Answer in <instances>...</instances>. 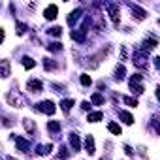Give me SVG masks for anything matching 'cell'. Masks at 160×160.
I'll return each mask as SVG.
<instances>
[{
    "mask_svg": "<svg viewBox=\"0 0 160 160\" xmlns=\"http://www.w3.org/2000/svg\"><path fill=\"white\" fill-rule=\"evenodd\" d=\"M156 98H158V100H160V87H158V89H156Z\"/></svg>",
    "mask_w": 160,
    "mask_h": 160,
    "instance_id": "cell-25",
    "label": "cell"
},
{
    "mask_svg": "<svg viewBox=\"0 0 160 160\" xmlns=\"http://www.w3.org/2000/svg\"><path fill=\"white\" fill-rule=\"evenodd\" d=\"M44 66H45V70H53V68H57V64L53 62L51 59H45L44 60Z\"/></svg>",
    "mask_w": 160,
    "mask_h": 160,
    "instance_id": "cell-12",
    "label": "cell"
},
{
    "mask_svg": "<svg viewBox=\"0 0 160 160\" xmlns=\"http://www.w3.org/2000/svg\"><path fill=\"white\" fill-rule=\"evenodd\" d=\"M85 149H87L89 155H94V140H92V136H87V140H85Z\"/></svg>",
    "mask_w": 160,
    "mask_h": 160,
    "instance_id": "cell-5",
    "label": "cell"
},
{
    "mask_svg": "<svg viewBox=\"0 0 160 160\" xmlns=\"http://www.w3.org/2000/svg\"><path fill=\"white\" fill-rule=\"evenodd\" d=\"M6 160H13V158H6Z\"/></svg>",
    "mask_w": 160,
    "mask_h": 160,
    "instance_id": "cell-26",
    "label": "cell"
},
{
    "mask_svg": "<svg viewBox=\"0 0 160 160\" xmlns=\"http://www.w3.org/2000/svg\"><path fill=\"white\" fill-rule=\"evenodd\" d=\"M15 145H17V149H19V151H27V149L30 147V143L25 140V137H21V136H15Z\"/></svg>",
    "mask_w": 160,
    "mask_h": 160,
    "instance_id": "cell-2",
    "label": "cell"
},
{
    "mask_svg": "<svg viewBox=\"0 0 160 160\" xmlns=\"http://www.w3.org/2000/svg\"><path fill=\"white\" fill-rule=\"evenodd\" d=\"M124 73H126L124 66H121V64H119V66L115 68V77H117V79H124Z\"/></svg>",
    "mask_w": 160,
    "mask_h": 160,
    "instance_id": "cell-8",
    "label": "cell"
},
{
    "mask_svg": "<svg viewBox=\"0 0 160 160\" xmlns=\"http://www.w3.org/2000/svg\"><path fill=\"white\" fill-rule=\"evenodd\" d=\"M49 130H51V132H57V130H60V123H57V121H51V123H49Z\"/></svg>",
    "mask_w": 160,
    "mask_h": 160,
    "instance_id": "cell-13",
    "label": "cell"
},
{
    "mask_svg": "<svg viewBox=\"0 0 160 160\" xmlns=\"http://www.w3.org/2000/svg\"><path fill=\"white\" fill-rule=\"evenodd\" d=\"M57 12H59V8L55 6V4H51L47 9H45V19H49V21H53L57 17Z\"/></svg>",
    "mask_w": 160,
    "mask_h": 160,
    "instance_id": "cell-3",
    "label": "cell"
},
{
    "mask_svg": "<svg viewBox=\"0 0 160 160\" xmlns=\"http://www.w3.org/2000/svg\"><path fill=\"white\" fill-rule=\"evenodd\" d=\"M102 111H96V113H89V121L91 123H98V121H102Z\"/></svg>",
    "mask_w": 160,
    "mask_h": 160,
    "instance_id": "cell-9",
    "label": "cell"
},
{
    "mask_svg": "<svg viewBox=\"0 0 160 160\" xmlns=\"http://www.w3.org/2000/svg\"><path fill=\"white\" fill-rule=\"evenodd\" d=\"M60 105H62V109H64V111H68L72 105H73V100H64V102H60Z\"/></svg>",
    "mask_w": 160,
    "mask_h": 160,
    "instance_id": "cell-15",
    "label": "cell"
},
{
    "mask_svg": "<svg viewBox=\"0 0 160 160\" xmlns=\"http://www.w3.org/2000/svg\"><path fill=\"white\" fill-rule=\"evenodd\" d=\"M91 83H92V79L87 76V73H83V76H81V85H85V87H89Z\"/></svg>",
    "mask_w": 160,
    "mask_h": 160,
    "instance_id": "cell-14",
    "label": "cell"
},
{
    "mask_svg": "<svg viewBox=\"0 0 160 160\" xmlns=\"http://www.w3.org/2000/svg\"><path fill=\"white\" fill-rule=\"evenodd\" d=\"M109 132H113V134H121V126L115 124V123H109Z\"/></svg>",
    "mask_w": 160,
    "mask_h": 160,
    "instance_id": "cell-16",
    "label": "cell"
},
{
    "mask_svg": "<svg viewBox=\"0 0 160 160\" xmlns=\"http://www.w3.org/2000/svg\"><path fill=\"white\" fill-rule=\"evenodd\" d=\"M123 100H124V104L132 105V108H136V105H137V100H136V98H128V96H126V98H123Z\"/></svg>",
    "mask_w": 160,
    "mask_h": 160,
    "instance_id": "cell-20",
    "label": "cell"
},
{
    "mask_svg": "<svg viewBox=\"0 0 160 160\" xmlns=\"http://www.w3.org/2000/svg\"><path fill=\"white\" fill-rule=\"evenodd\" d=\"M81 108H83V109H91V104H89V102H83Z\"/></svg>",
    "mask_w": 160,
    "mask_h": 160,
    "instance_id": "cell-23",
    "label": "cell"
},
{
    "mask_svg": "<svg viewBox=\"0 0 160 160\" xmlns=\"http://www.w3.org/2000/svg\"><path fill=\"white\" fill-rule=\"evenodd\" d=\"M49 32H51V34H53V36H60V34H62V30H60L59 27H53V28H51Z\"/></svg>",
    "mask_w": 160,
    "mask_h": 160,
    "instance_id": "cell-22",
    "label": "cell"
},
{
    "mask_svg": "<svg viewBox=\"0 0 160 160\" xmlns=\"http://www.w3.org/2000/svg\"><path fill=\"white\" fill-rule=\"evenodd\" d=\"M155 64H156L158 68H160V57H158V59H155Z\"/></svg>",
    "mask_w": 160,
    "mask_h": 160,
    "instance_id": "cell-24",
    "label": "cell"
},
{
    "mask_svg": "<svg viewBox=\"0 0 160 160\" xmlns=\"http://www.w3.org/2000/svg\"><path fill=\"white\" fill-rule=\"evenodd\" d=\"M79 15H81V9H76L73 13H70V17H68V25H73V21H77Z\"/></svg>",
    "mask_w": 160,
    "mask_h": 160,
    "instance_id": "cell-10",
    "label": "cell"
},
{
    "mask_svg": "<svg viewBox=\"0 0 160 160\" xmlns=\"http://www.w3.org/2000/svg\"><path fill=\"white\" fill-rule=\"evenodd\" d=\"M70 143H72V147L76 149V151H79V147H81V141H79V136H76V134H72V136H70Z\"/></svg>",
    "mask_w": 160,
    "mask_h": 160,
    "instance_id": "cell-6",
    "label": "cell"
},
{
    "mask_svg": "<svg viewBox=\"0 0 160 160\" xmlns=\"http://www.w3.org/2000/svg\"><path fill=\"white\" fill-rule=\"evenodd\" d=\"M9 76V64L8 60H2V77H8Z\"/></svg>",
    "mask_w": 160,
    "mask_h": 160,
    "instance_id": "cell-11",
    "label": "cell"
},
{
    "mask_svg": "<svg viewBox=\"0 0 160 160\" xmlns=\"http://www.w3.org/2000/svg\"><path fill=\"white\" fill-rule=\"evenodd\" d=\"M132 8H134V13H137V17H140V19H143V17H145V12H143V9L136 8V6H132Z\"/></svg>",
    "mask_w": 160,
    "mask_h": 160,
    "instance_id": "cell-21",
    "label": "cell"
},
{
    "mask_svg": "<svg viewBox=\"0 0 160 160\" xmlns=\"http://www.w3.org/2000/svg\"><path fill=\"white\" fill-rule=\"evenodd\" d=\"M23 64H25V68H34V60H32L30 57H25L23 59Z\"/></svg>",
    "mask_w": 160,
    "mask_h": 160,
    "instance_id": "cell-17",
    "label": "cell"
},
{
    "mask_svg": "<svg viewBox=\"0 0 160 160\" xmlns=\"http://www.w3.org/2000/svg\"><path fill=\"white\" fill-rule=\"evenodd\" d=\"M91 102L92 104H104V98L100 94H92V98H91Z\"/></svg>",
    "mask_w": 160,
    "mask_h": 160,
    "instance_id": "cell-19",
    "label": "cell"
},
{
    "mask_svg": "<svg viewBox=\"0 0 160 160\" xmlns=\"http://www.w3.org/2000/svg\"><path fill=\"white\" fill-rule=\"evenodd\" d=\"M47 49H49V51H60V49H62V45H60V44H57V41H53V44H49V45H47Z\"/></svg>",
    "mask_w": 160,
    "mask_h": 160,
    "instance_id": "cell-18",
    "label": "cell"
},
{
    "mask_svg": "<svg viewBox=\"0 0 160 160\" xmlns=\"http://www.w3.org/2000/svg\"><path fill=\"white\" fill-rule=\"evenodd\" d=\"M158 25H160V21H158Z\"/></svg>",
    "mask_w": 160,
    "mask_h": 160,
    "instance_id": "cell-27",
    "label": "cell"
},
{
    "mask_svg": "<svg viewBox=\"0 0 160 160\" xmlns=\"http://www.w3.org/2000/svg\"><path fill=\"white\" fill-rule=\"evenodd\" d=\"M119 117H121V119H123L126 124H132V123H134V117H132L130 113H126V111H121V113H119Z\"/></svg>",
    "mask_w": 160,
    "mask_h": 160,
    "instance_id": "cell-7",
    "label": "cell"
},
{
    "mask_svg": "<svg viewBox=\"0 0 160 160\" xmlns=\"http://www.w3.org/2000/svg\"><path fill=\"white\" fill-rule=\"evenodd\" d=\"M38 105H40L38 109H40V111H44V113H47V115H53V113L57 111V108L53 105V102H40Z\"/></svg>",
    "mask_w": 160,
    "mask_h": 160,
    "instance_id": "cell-1",
    "label": "cell"
},
{
    "mask_svg": "<svg viewBox=\"0 0 160 160\" xmlns=\"http://www.w3.org/2000/svg\"><path fill=\"white\" fill-rule=\"evenodd\" d=\"M28 91H32V92H40V91H41V81H38V79L28 81Z\"/></svg>",
    "mask_w": 160,
    "mask_h": 160,
    "instance_id": "cell-4",
    "label": "cell"
}]
</instances>
